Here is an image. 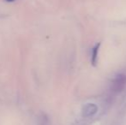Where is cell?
Wrapping results in <instances>:
<instances>
[{"label":"cell","mask_w":126,"mask_h":125,"mask_svg":"<svg viewBox=\"0 0 126 125\" xmlns=\"http://www.w3.org/2000/svg\"><path fill=\"white\" fill-rule=\"evenodd\" d=\"M126 85V75L123 74L117 75L111 82V92L118 94L123 91Z\"/></svg>","instance_id":"6da1fadb"},{"label":"cell","mask_w":126,"mask_h":125,"mask_svg":"<svg viewBox=\"0 0 126 125\" xmlns=\"http://www.w3.org/2000/svg\"><path fill=\"white\" fill-rule=\"evenodd\" d=\"M97 110H98V108H97L96 105H94V104H87L83 107L82 114L85 117H93L97 112Z\"/></svg>","instance_id":"7a4b0ae2"},{"label":"cell","mask_w":126,"mask_h":125,"mask_svg":"<svg viewBox=\"0 0 126 125\" xmlns=\"http://www.w3.org/2000/svg\"><path fill=\"white\" fill-rule=\"evenodd\" d=\"M100 43L96 44L93 48L91 49V63L94 66H96L97 62H98V53L100 50Z\"/></svg>","instance_id":"3957f363"},{"label":"cell","mask_w":126,"mask_h":125,"mask_svg":"<svg viewBox=\"0 0 126 125\" xmlns=\"http://www.w3.org/2000/svg\"><path fill=\"white\" fill-rule=\"evenodd\" d=\"M6 1L7 2H10H10H13V1H15V0H6Z\"/></svg>","instance_id":"277c9868"}]
</instances>
